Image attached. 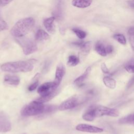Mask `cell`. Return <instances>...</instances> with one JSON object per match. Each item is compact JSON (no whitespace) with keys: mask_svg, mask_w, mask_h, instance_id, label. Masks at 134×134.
Here are the masks:
<instances>
[{"mask_svg":"<svg viewBox=\"0 0 134 134\" xmlns=\"http://www.w3.org/2000/svg\"><path fill=\"white\" fill-rule=\"evenodd\" d=\"M36 61L35 59H31L6 62L1 66V69L5 72L10 73L28 72L34 69V64Z\"/></svg>","mask_w":134,"mask_h":134,"instance_id":"cell-1","label":"cell"},{"mask_svg":"<svg viewBox=\"0 0 134 134\" xmlns=\"http://www.w3.org/2000/svg\"><path fill=\"white\" fill-rule=\"evenodd\" d=\"M35 21L32 17H27L18 20L12 27L10 32L15 38L24 37L34 28Z\"/></svg>","mask_w":134,"mask_h":134,"instance_id":"cell-2","label":"cell"},{"mask_svg":"<svg viewBox=\"0 0 134 134\" xmlns=\"http://www.w3.org/2000/svg\"><path fill=\"white\" fill-rule=\"evenodd\" d=\"M45 106L43 103L35 100L24 106L20 113L24 116L42 115L44 112Z\"/></svg>","mask_w":134,"mask_h":134,"instance_id":"cell-3","label":"cell"},{"mask_svg":"<svg viewBox=\"0 0 134 134\" xmlns=\"http://www.w3.org/2000/svg\"><path fill=\"white\" fill-rule=\"evenodd\" d=\"M15 40L21 47L24 53L26 55L30 54L36 52L38 49L37 45L35 41L29 38L24 36L16 38Z\"/></svg>","mask_w":134,"mask_h":134,"instance_id":"cell-4","label":"cell"},{"mask_svg":"<svg viewBox=\"0 0 134 134\" xmlns=\"http://www.w3.org/2000/svg\"><path fill=\"white\" fill-rule=\"evenodd\" d=\"M85 98L80 95H75L72 96L62 102L58 106V109L60 110H65L74 108L83 102Z\"/></svg>","mask_w":134,"mask_h":134,"instance_id":"cell-5","label":"cell"},{"mask_svg":"<svg viewBox=\"0 0 134 134\" xmlns=\"http://www.w3.org/2000/svg\"><path fill=\"white\" fill-rule=\"evenodd\" d=\"M95 115L96 118L103 116H108L116 117L118 116L119 113L115 108H109L102 105H93Z\"/></svg>","mask_w":134,"mask_h":134,"instance_id":"cell-6","label":"cell"},{"mask_svg":"<svg viewBox=\"0 0 134 134\" xmlns=\"http://www.w3.org/2000/svg\"><path fill=\"white\" fill-rule=\"evenodd\" d=\"M58 86L53 81L44 83L38 88L37 92L40 96L48 95L55 92L58 89Z\"/></svg>","mask_w":134,"mask_h":134,"instance_id":"cell-7","label":"cell"},{"mask_svg":"<svg viewBox=\"0 0 134 134\" xmlns=\"http://www.w3.org/2000/svg\"><path fill=\"white\" fill-rule=\"evenodd\" d=\"M11 128V122L8 116L4 112H0V132H8Z\"/></svg>","mask_w":134,"mask_h":134,"instance_id":"cell-8","label":"cell"},{"mask_svg":"<svg viewBox=\"0 0 134 134\" xmlns=\"http://www.w3.org/2000/svg\"><path fill=\"white\" fill-rule=\"evenodd\" d=\"M76 129L78 131L90 133H100L103 131V129L101 128L85 124L77 125L76 126Z\"/></svg>","mask_w":134,"mask_h":134,"instance_id":"cell-9","label":"cell"},{"mask_svg":"<svg viewBox=\"0 0 134 134\" xmlns=\"http://www.w3.org/2000/svg\"><path fill=\"white\" fill-rule=\"evenodd\" d=\"M65 73V68L64 65L62 63H60L58 65L56 68L55 78L53 82L59 86L63 77L64 76Z\"/></svg>","mask_w":134,"mask_h":134,"instance_id":"cell-10","label":"cell"},{"mask_svg":"<svg viewBox=\"0 0 134 134\" xmlns=\"http://www.w3.org/2000/svg\"><path fill=\"white\" fill-rule=\"evenodd\" d=\"M55 17L52 16L45 19L43 21V24L46 29L50 34H54L55 32V27L54 21Z\"/></svg>","mask_w":134,"mask_h":134,"instance_id":"cell-11","label":"cell"},{"mask_svg":"<svg viewBox=\"0 0 134 134\" xmlns=\"http://www.w3.org/2000/svg\"><path fill=\"white\" fill-rule=\"evenodd\" d=\"M4 82L10 85H18L20 83L19 77L15 75L6 74L4 76Z\"/></svg>","mask_w":134,"mask_h":134,"instance_id":"cell-12","label":"cell"},{"mask_svg":"<svg viewBox=\"0 0 134 134\" xmlns=\"http://www.w3.org/2000/svg\"><path fill=\"white\" fill-rule=\"evenodd\" d=\"M91 71V67L89 66L87 68V69L85 70L84 72L81 75L79 76L77 78H76L74 80V84L77 86H81V85H82L84 81L87 79V77L90 75Z\"/></svg>","mask_w":134,"mask_h":134,"instance_id":"cell-13","label":"cell"},{"mask_svg":"<svg viewBox=\"0 0 134 134\" xmlns=\"http://www.w3.org/2000/svg\"><path fill=\"white\" fill-rule=\"evenodd\" d=\"M82 118L86 121H92L96 118L93 107V105L90 106L83 114Z\"/></svg>","mask_w":134,"mask_h":134,"instance_id":"cell-14","label":"cell"},{"mask_svg":"<svg viewBox=\"0 0 134 134\" xmlns=\"http://www.w3.org/2000/svg\"><path fill=\"white\" fill-rule=\"evenodd\" d=\"M50 36L44 30L41 29H38L35 35V40L37 41H43L50 39Z\"/></svg>","mask_w":134,"mask_h":134,"instance_id":"cell-15","label":"cell"},{"mask_svg":"<svg viewBox=\"0 0 134 134\" xmlns=\"http://www.w3.org/2000/svg\"><path fill=\"white\" fill-rule=\"evenodd\" d=\"M92 0H72V4L73 6L78 8H86L90 6Z\"/></svg>","mask_w":134,"mask_h":134,"instance_id":"cell-16","label":"cell"},{"mask_svg":"<svg viewBox=\"0 0 134 134\" xmlns=\"http://www.w3.org/2000/svg\"><path fill=\"white\" fill-rule=\"evenodd\" d=\"M95 49L96 51L103 57L106 56L107 54L106 50V47L100 41H97L95 44Z\"/></svg>","mask_w":134,"mask_h":134,"instance_id":"cell-17","label":"cell"},{"mask_svg":"<svg viewBox=\"0 0 134 134\" xmlns=\"http://www.w3.org/2000/svg\"><path fill=\"white\" fill-rule=\"evenodd\" d=\"M103 82L106 87L110 89H114L116 87V81L110 76H105L103 78Z\"/></svg>","mask_w":134,"mask_h":134,"instance_id":"cell-18","label":"cell"},{"mask_svg":"<svg viewBox=\"0 0 134 134\" xmlns=\"http://www.w3.org/2000/svg\"><path fill=\"white\" fill-rule=\"evenodd\" d=\"M59 93V91L57 89L55 92H53L52 93L50 94H49L48 95H46V96H40L39 97L37 98L36 99H35L37 101H38L39 102H41V103H45V102H48L50 100H51V99H52L54 97H55L57 94L58 93Z\"/></svg>","mask_w":134,"mask_h":134,"instance_id":"cell-19","label":"cell"},{"mask_svg":"<svg viewBox=\"0 0 134 134\" xmlns=\"http://www.w3.org/2000/svg\"><path fill=\"white\" fill-rule=\"evenodd\" d=\"M118 122L121 124H132L134 125V114L128 115L118 120Z\"/></svg>","mask_w":134,"mask_h":134,"instance_id":"cell-20","label":"cell"},{"mask_svg":"<svg viewBox=\"0 0 134 134\" xmlns=\"http://www.w3.org/2000/svg\"><path fill=\"white\" fill-rule=\"evenodd\" d=\"M80 62V59L75 55H70L68 59V64L71 66H76Z\"/></svg>","mask_w":134,"mask_h":134,"instance_id":"cell-21","label":"cell"},{"mask_svg":"<svg viewBox=\"0 0 134 134\" xmlns=\"http://www.w3.org/2000/svg\"><path fill=\"white\" fill-rule=\"evenodd\" d=\"M91 44L90 42H84L83 44L80 46V49L81 51V52L83 54H87L90 50H91Z\"/></svg>","mask_w":134,"mask_h":134,"instance_id":"cell-22","label":"cell"},{"mask_svg":"<svg viewBox=\"0 0 134 134\" xmlns=\"http://www.w3.org/2000/svg\"><path fill=\"white\" fill-rule=\"evenodd\" d=\"M129 40L130 44V46L134 51V27H130L128 32Z\"/></svg>","mask_w":134,"mask_h":134,"instance_id":"cell-23","label":"cell"},{"mask_svg":"<svg viewBox=\"0 0 134 134\" xmlns=\"http://www.w3.org/2000/svg\"><path fill=\"white\" fill-rule=\"evenodd\" d=\"M40 76V74L39 73H37L35 76L34 77V82L31 84L28 87V91H32L34 90H35L38 86V84H39V82H38V79Z\"/></svg>","mask_w":134,"mask_h":134,"instance_id":"cell-24","label":"cell"},{"mask_svg":"<svg viewBox=\"0 0 134 134\" xmlns=\"http://www.w3.org/2000/svg\"><path fill=\"white\" fill-rule=\"evenodd\" d=\"M125 69L128 72L134 73V59H131L127 62L125 65Z\"/></svg>","mask_w":134,"mask_h":134,"instance_id":"cell-25","label":"cell"},{"mask_svg":"<svg viewBox=\"0 0 134 134\" xmlns=\"http://www.w3.org/2000/svg\"><path fill=\"white\" fill-rule=\"evenodd\" d=\"M113 38L121 44L125 45L126 43V39L125 36L122 34H115L113 36Z\"/></svg>","mask_w":134,"mask_h":134,"instance_id":"cell-26","label":"cell"},{"mask_svg":"<svg viewBox=\"0 0 134 134\" xmlns=\"http://www.w3.org/2000/svg\"><path fill=\"white\" fill-rule=\"evenodd\" d=\"M72 31L75 34V35L77 36V37L81 39H84L86 36V33L85 31H84L82 30H80L79 29L73 28V29H72Z\"/></svg>","mask_w":134,"mask_h":134,"instance_id":"cell-27","label":"cell"},{"mask_svg":"<svg viewBox=\"0 0 134 134\" xmlns=\"http://www.w3.org/2000/svg\"><path fill=\"white\" fill-rule=\"evenodd\" d=\"M8 28V26L7 23L2 19H0V31L6 30Z\"/></svg>","mask_w":134,"mask_h":134,"instance_id":"cell-28","label":"cell"},{"mask_svg":"<svg viewBox=\"0 0 134 134\" xmlns=\"http://www.w3.org/2000/svg\"><path fill=\"white\" fill-rule=\"evenodd\" d=\"M101 70L102 71V72L105 73V74H108L109 73V70L108 69V68L107 67L106 64L105 63H103L102 64H101Z\"/></svg>","mask_w":134,"mask_h":134,"instance_id":"cell-29","label":"cell"},{"mask_svg":"<svg viewBox=\"0 0 134 134\" xmlns=\"http://www.w3.org/2000/svg\"><path fill=\"white\" fill-rule=\"evenodd\" d=\"M134 85V76H133L131 79L129 81L127 85V88H129Z\"/></svg>","mask_w":134,"mask_h":134,"instance_id":"cell-30","label":"cell"},{"mask_svg":"<svg viewBox=\"0 0 134 134\" xmlns=\"http://www.w3.org/2000/svg\"><path fill=\"white\" fill-rule=\"evenodd\" d=\"M106 50L107 54L111 53L113 51V47L111 45H108L106 47Z\"/></svg>","mask_w":134,"mask_h":134,"instance_id":"cell-31","label":"cell"},{"mask_svg":"<svg viewBox=\"0 0 134 134\" xmlns=\"http://www.w3.org/2000/svg\"><path fill=\"white\" fill-rule=\"evenodd\" d=\"M13 0H0V5L2 6H5L11 2Z\"/></svg>","mask_w":134,"mask_h":134,"instance_id":"cell-32","label":"cell"},{"mask_svg":"<svg viewBox=\"0 0 134 134\" xmlns=\"http://www.w3.org/2000/svg\"><path fill=\"white\" fill-rule=\"evenodd\" d=\"M39 134H47V133H39Z\"/></svg>","mask_w":134,"mask_h":134,"instance_id":"cell-33","label":"cell"},{"mask_svg":"<svg viewBox=\"0 0 134 134\" xmlns=\"http://www.w3.org/2000/svg\"><path fill=\"white\" fill-rule=\"evenodd\" d=\"M24 134H25V133H24Z\"/></svg>","mask_w":134,"mask_h":134,"instance_id":"cell-34","label":"cell"}]
</instances>
